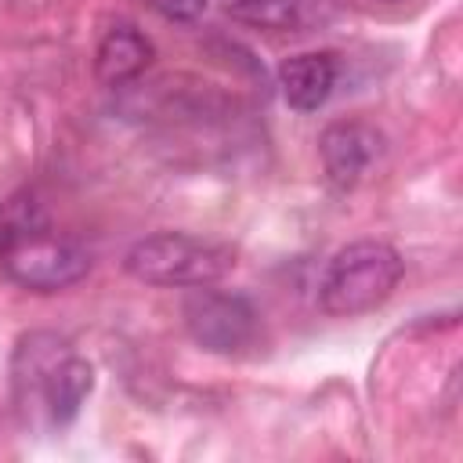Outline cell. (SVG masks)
I'll use <instances>...</instances> for the list:
<instances>
[{"label":"cell","instance_id":"1","mask_svg":"<svg viewBox=\"0 0 463 463\" xmlns=\"http://www.w3.org/2000/svg\"><path fill=\"white\" fill-rule=\"evenodd\" d=\"M123 268L130 279L145 286H163V289H199L221 282L235 268V250L221 239L210 235H192V232H156L137 239Z\"/></svg>","mask_w":463,"mask_h":463},{"label":"cell","instance_id":"2","mask_svg":"<svg viewBox=\"0 0 463 463\" xmlns=\"http://www.w3.org/2000/svg\"><path fill=\"white\" fill-rule=\"evenodd\" d=\"M402 257L394 246L376 239H358L344 246L318 286V304L333 318H354L365 311H376L402 282Z\"/></svg>","mask_w":463,"mask_h":463},{"label":"cell","instance_id":"3","mask_svg":"<svg viewBox=\"0 0 463 463\" xmlns=\"http://www.w3.org/2000/svg\"><path fill=\"white\" fill-rule=\"evenodd\" d=\"M4 268L25 289L58 293V289L76 286L90 271V253L72 239L36 232L4 253Z\"/></svg>","mask_w":463,"mask_h":463},{"label":"cell","instance_id":"4","mask_svg":"<svg viewBox=\"0 0 463 463\" xmlns=\"http://www.w3.org/2000/svg\"><path fill=\"white\" fill-rule=\"evenodd\" d=\"M184 326L192 340L213 354H235L257 336V311L239 293H221L199 286L184 300Z\"/></svg>","mask_w":463,"mask_h":463},{"label":"cell","instance_id":"5","mask_svg":"<svg viewBox=\"0 0 463 463\" xmlns=\"http://www.w3.org/2000/svg\"><path fill=\"white\" fill-rule=\"evenodd\" d=\"M326 181L340 192L358 188L383 156V134L365 119H336L318 137Z\"/></svg>","mask_w":463,"mask_h":463},{"label":"cell","instance_id":"6","mask_svg":"<svg viewBox=\"0 0 463 463\" xmlns=\"http://www.w3.org/2000/svg\"><path fill=\"white\" fill-rule=\"evenodd\" d=\"M279 87L282 98L289 101V109L297 112H315L329 101L333 87H336V61L326 51H307V54H293L279 65Z\"/></svg>","mask_w":463,"mask_h":463},{"label":"cell","instance_id":"7","mask_svg":"<svg viewBox=\"0 0 463 463\" xmlns=\"http://www.w3.org/2000/svg\"><path fill=\"white\" fill-rule=\"evenodd\" d=\"M228 14L271 33H311L333 18V0H235Z\"/></svg>","mask_w":463,"mask_h":463},{"label":"cell","instance_id":"8","mask_svg":"<svg viewBox=\"0 0 463 463\" xmlns=\"http://www.w3.org/2000/svg\"><path fill=\"white\" fill-rule=\"evenodd\" d=\"M152 61V40L134 25H112L94 51V76L105 87H123Z\"/></svg>","mask_w":463,"mask_h":463},{"label":"cell","instance_id":"9","mask_svg":"<svg viewBox=\"0 0 463 463\" xmlns=\"http://www.w3.org/2000/svg\"><path fill=\"white\" fill-rule=\"evenodd\" d=\"M90 387H94V369H90V362L65 351V354L54 362V369L47 373V380H43V387H40V402L47 405V416H51L54 423H69V420L80 412V405L87 402Z\"/></svg>","mask_w":463,"mask_h":463},{"label":"cell","instance_id":"10","mask_svg":"<svg viewBox=\"0 0 463 463\" xmlns=\"http://www.w3.org/2000/svg\"><path fill=\"white\" fill-rule=\"evenodd\" d=\"M43 232V217H40V206L33 199H11L4 210H0V257L18 246L22 239Z\"/></svg>","mask_w":463,"mask_h":463},{"label":"cell","instance_id":"11","mask_svg":"<svg viewBox=\"0 0 463 463\" xmlns=\"http://www.w3.org/2000/svg\"><path fill=\"white\" fill-rule=\"evenodd\" d=\"M170 22H195L206 11V0H148Z\"/></svg>","mask_w":463,"mask_h":463}]
</instances>
